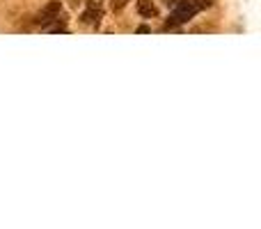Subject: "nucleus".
Listing matches in <instances>:
<instances>
[{"mask_svg":"<svg viewBox=\"0 0 261 229\" xmlns=\"http://www.w3.org/2000/svg\"><path fill=\"white\" fill-rule=\"evenodd\" d=\"M204 7H208V0H179L170 16V21L163 26V30H176V26L190 21V18L202 12Z\"/></svg>","mask_w":261,"mask_h":229,"instance_id":"f257e3e1","label":"nucleus"},{"mask_svg":"<svg viewBox=\"0 0 261 229\" xmlns=\"http://www.w3.org/2000/svg\"><path fill=\"white\" fill-rule=\"evenodd\" d=\"M60 12H62V7H60V3H48L44 9H41L39 14H37L35 23H37V26H41V28L50 26V23H53L55 18L60 16Z\"/></svg>","mask_w":261,"mask_h":229,"instance_id":"f03ea898","label":"nucleus"},{"mask_svg":"<svg viewBox=\"0 0 261 229\" xmlns=\"http://www.w3.org/2000/svg\"><path fill=\"white\" fill-rule=\"evenodd\" d=\"M101 16H103V9H101L99 3H87V9L83 12L81 21L87 23V26H99Z\"/></svg>","mask_w":261,"mask_h":229,"instance_id":"7ed1b4c3","label":"nucleus"},{"mask_svg":"<svg viewBox=\"0 0 261 229\" xmlns=\"http://www.w3.org/2000/svg\"><path fill=\"white\" fill-rule=\"evenodd\" d=\"M138 12L142 14V16L151 18V16H156L158 14V9L151 5V0H138Z\"/></svg>","mask_w":261,"mask_h":229,"instance_id":"20e7f679","label":"nucleus"},{"mask_svg":"<svg viewBox=\"0 0 261 229\" xmlns=\"http://www.w3.org/2000/svg\"><path fill=\"white\" fill-rule=\"evenodd\" d=\"M149 30H151L149 26H140V28H138V32H149Z\"/></svg>","mask_w":261,"mask_h":229,"instance_id":"39448f33","label":"nucleus"}]
</instances>
